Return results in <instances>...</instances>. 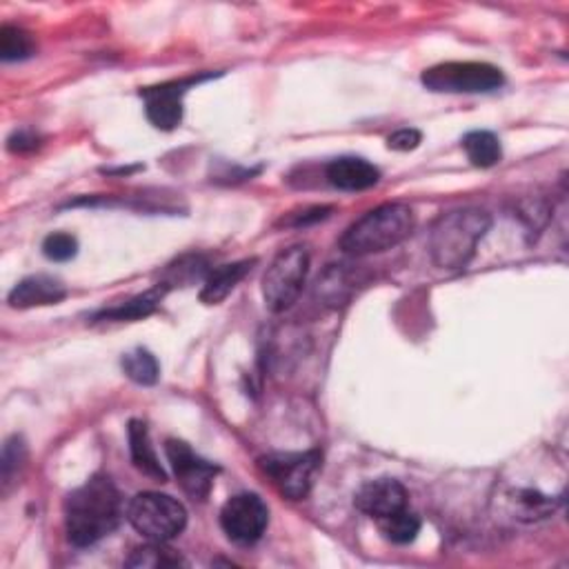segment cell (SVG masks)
<instances>
[{
    "instance_id": "cell-17",
    "label": "cell",
    "mask_w": 569,
    "mask_h": 569,
    "mask_svg": "<svg viewBox=\"0 0 569 569\" xmlns=\"http://www.w3.org/2000/svg\"><path fill=\"white\" fill-rule=\"evenodd\" d=\"M463 149H465L470 162L481 169H489V167L498 165L503 158L500 140L492 131H485V129L470 131L463 138Z\"/></svg>"
},
{
    "instance_id": "cell-12",
    "label": "cell",
    "mask_w": 569,
    "mask_h": 569,
    "mask_svg": "<svg viewBox=\"0 0 569 569\" xmlns=\"http://www.w3.org/2000/svg\"><path fill=\"white\" fill-rule=\"evenodd\" d=\"M325 176L336 189H343V192H362V189H369L381 180V169L365 158L340 156L327 162Z\"/></svg>"
},
{
    "instance_id": "cell-6",
    "label": "cell",
    "mask_w": 569,
    "mask_h": 569,
    "mask_svg": "<svg viewBox=\"0 0 569 569\" xmlns=\"http://www.w3.org/2000/svg\"><path fill=\"white\" fill-rule=\"evenodd\" d=\"M421 83L436 94H489L505 83L498 67L489 63H441L423 72Z\"/></svg>"
},
{
    "instance_id": "cell-21",
    "label": "cell",
    "mask_w": 569,
    "mask_h": 569,
    "mask_svg": "<svg viewBox=\"0 0 569 569\" xmlns=\"http://www.w3.org/2000/svg\"><path fill=\"white\" fill-rule=\"evenodd\" d=\"M123 371L138 386H154L160 376L158 360L147 349H134L123 356Z\"/></svg>"
},
{
    "instance_id": "cell-23",
    "label": "cell",
    "mask_w": 569,
    "mask_h": 569,
    "mask_svg": "<svg viewBox=\"0 0 569 569\" xmlns=\"http://www.w3.org/2000/svg\"><path fill=\"white\" fill-rule=\"evenodd\" d=\"M43 254H45L50 261H54V263L72 261V259L78 254V241H76V236L65 234V232L50 234V236L43 241Z\"/></svg>"
},
{
    "instance_id": "cell-14",
    "label": "cell",
    "mask_w": 569,
    "mask_h": 569,
    "mask_svg": "<svg viewBox=\"0 0 569 569\" xmlns=\"http://www.w3.org/2000/svg\"><path fill=\"white\" fill-rule=\"evenodd\" d=\"M127 439H129V454H131V461H134L136 470L143 472L145 476L158 481V483H165L167 474H165V470H162V465L156 456V450L151 445L147 425L143 421H129Z\"/></svg>"
},
{
    "instance_id": "cell-19",
    "label": "cell",
    "mask_w": 569,
    "mask_h": 569,
    "mask_svg": "<svg viewBox=\"0 0 569 569\" xmlns=\"http://www.w3.org/2000/svg\"><path fill=\"white\" fill-rule=\"evenodd\" d=\"M376 523H378V529H381V534L397 545L414 542L419 531H421V518L417 514H412L408 507L392 514V516L378 518Z\"/></svg>"
},
{
    "instance_id": "cell-11",
    "label": "cell",
    "mask_w": 569,
    "mask_h": 569,
    "mask_svg": "<svg viewBox=\"0 0 569 569\" xmlns=\"http://www.w3.org/2000/svg\"><path fill=\"white\" fill-rule=\"evenodd\" d=\"M408 500H410V494L405 485L394 478L367 481L360 485V489L354 496V505L373 520L405 509Z\"/></svg>"
},
{
    "instance_id": "cell-13",
    "label": "cell",
    "mask_w": 569,
    "mask_h": 569,
    "mask_svg": "<svg viewBox=\"0 0 569 569\" xmlns=\"http://www.w3.org/2000/svg\"><path fill=\"white\" fill-rule=\"evenodd\" d=\"M67 298V287L52 276L39 274L23 278L8 296V303L14 309H32V307H45V305H59Z\"/></svg>"
},
{
    "instance_id": "cell-7",
    "label": "cell",
    "mask_w": 569,
    "mask_h": 569,
    "mask_svg": "<svg viewBox=\"0 0 569 569\" xmlns=\"http://www.w3.org/2000/svg\"><path fill=\"white\" fill-rule=\"evenodd\" d=\"M320 461V452L312 450L301 454H270L261 459L259 465L283 496H287L289 500H303L314 485Z\"/></svg>"
},
{
    "instance_id": "cell-24",
    "label": "cell",
    "mask_w": 569,
    "mask_h": 569,
    "mask_svg": "<svg viewBox=\"0 0 569 569\" xmlns=\"http://www.w3.org/2000/svg\"><path fill=\"white\" fill-rule=\"evenodd\" d=\"M423 136L419 129H412V127H405V129H399L394 131L390 138H388V147L394 149V151H412L421 145Z\"/></svg>"
},
{
    "instance_id": "cell-22",
    "label": "cell",
    "mask_w": 569,
    "mask_h": 569,
    "mask_svg": "<svg viewBox=\"0 0 569 569\" xmlns=\"http://www.w3.org/2000/svg\"><path fill=\"white\" fill-rule=\"evenodd\" d=\"M25 461H28V445H25V441L21 436H12L6 443L3 461H0V467H3V489H6V494L10 492V485L21 474V470L25 467Z\"/></svg>"
},
{
    "instance_id": "cell-2",
    "label": "cell",
    "mask_w": 569,
    "mask_h": 569,
    "mask_svg": "<svg viewBox=\"0 0 569 569\" xmlns=\"http://www.w3.org/2000/svg\"><path fill=\"white\" fill-rule=\"evenodd\" d=\"M417 214L405 203H386L367 212L340 239V250L349 256H369L394 250L414 230Z\"/></svg>"
},
{
    "instance_id": "cell-1",
    "label": "cell",
    "mask_w": 569,
    "mask_h": 569,
    "mask_svg": "<svg viewBox=\"0 0 569 569\" xmlns=\"http://www.w3.org/2000/svg\"><path fill=\"white\" fill-rule=\"evenodd\" d=\"M123 518V500L107 476H92L65 498V529L76 547H89L114 534Z\"/></svg>"
},
{
    "instance_id": "cell-4",
    "label": "cell",
    "mask_w": 569,
    "mask_h": 569,
    "mask_svg": "<svg viewBox=\"0 0 569 569\" xmlns=\"http://www.w3.org/2000/svg\"><path fill=\"white\" fill-rule=\"evenodd\" d=\"M129 525L147 540L167 542L182 534L187 525V509L182 503L160 492H140L127 505Z\"/></svg>"
},
{
    "instance_id": "cell-16",
    "label": "cell",
    "mask_w": 569,
    "mask_h": 569,
    "mask_svg": "<svg viewBox=\"0 0 569 569\" xmlns=\"http://www.w3.org/2000/svg\"><path fill=\"white\" fill-rule=\"evenodd\" d=\"M167 285L160 283L156 285L154 289L127 301L125 305H118V307H112V309H103L96 320H136V318H145L149 316L162 301V296L167 294Z\"/></svg>"
},
{
    "instance_id": "cell-10",
    "label": "cell",
    "mask_w": 569,
    "mask_h": 569,
    "mask_svg": "<svg viewBox=\"0 0 569 569\" xmlns=\"http://www.w3.org/2000/svg\"><path fill=\"white\" fill-rule=\"evenodd\" d=\"M199 81L201 78L173 81V83L143 89L140 96L145 98V112H147L149 123L162 131L176 129L182 120V96H185L187 87H192Z\"/></svg>"
},
{
    "instance_id": "cell-8",
    "label": "cell",
    "mask_w": 569,
    "mask_h": 569,
    "mask_svg": "<svg viewBox=\"0 0 569 569\" xmlns=\"http://www.w3.org/2000/svg\"><path fill=\"white\" fill-rule=\"evenodd\" d=\"M270 525V509L259 494H236L221 509V527L230 540L254 545Z\"/></svg>"
},
{
    "instance_id": "cell-5",
    "label": "cell",
    "mask_w": 569,
    "mask_h": 569,
    "mask_svg": "<svg viewBox=\"0 0 569 569\" xmlns=\"http://www.w3.org/2000/svg\"><path fill=\"white\" fill-rule=\"evenodd\" d=\"M309 274V252L303 245L283 250L263 276V298L270 312L281 314L289 309L307 281Z\"/></svg>"
},
{
    "instance_id": "cell-25",
    "label": "cell",
    "mask_w": 569,
    "mask_h": 569,
    "mask_svg": "<svg viewBox=\"0 0 569 569\" xmlns=\"http://www.w3.org/2000/svg\"><path fill=\"white\" fill-rule=\"evenodd\" d=\"M41 147V136L30 129H19L8 138V149L14 154H28Z\"/></svg>"
},
{
    "instance_id": "cell-20",
    "label": "cell",
    "mask_w": 569,
    "mask_h": 569,
    "mask_svg": "<svg viewBox=\"0 0 569 569\" xmlns=\"http://www.w3.org/2000/svg\"><path fill=\"white\" fill-rule=\"evenodd\" d=\"M178 565H185V558L158 540H149L147 545L134 549L131 556L127 558V567L158 569V567H178Z\"/></svg>"
},
{
    "instance_id": "cell-18",
    "label": "cell",
    "mask_w": 569,
    "mask_h": 569,
    "mask_svg": "<svg viewBox=\"0 0 569 569\" xmlns=\"http://www.w3.org/2000/svg\"><path fill=\"white\" fill-rule=\"evenodd\" d=\"M36 54V43L30 32L17 25H3L0 30V59L6 63L28 61Z\"/></svg>"
},
{
    "instance_id": "cell-9",
    "label": "cell",
    "mask_w": 569,
    "mask_h": 569,
    "mask_svg": "<svg viewBox=\"0 0 569 569\" xmlns=\"http://www.w3.org/2000/svg\"><path fill=\"white\" fill-rule=\"evenodd\" d=\"M165 454L182 492L194 500H206L214 487L219 467L201 459L187 443L176 439H169L165 443Z\"/></svg>"
},
{
    "instance_id": "cell-15",
    "label": "cell",
    "mask_w": 569,
    "mask_h": 569,
    "mask_svg": "<svg viewBox=\"0 0 569 569\" xmlns=\"http://www.w3.org/2000/svg\"><path fill=\"white\" fill-rule=\"evenodd\" d=\"M254 263L256 261L252 259V261H239V263H230V265L214 270L206 278V285L201 289V303H206V305L223 303L234 292V287L250 274Z\"/></svg>"
},
{
    "instance_id": "cell-3",
    "label": "cell",
    "mask_w": 569,
    "mask_h": 569,
    "mask_svg": "<svg viewBox=\"0 0 569 569\" xmlns=\"http://www.w3.org/2000/svg\"><path fill=\"white\" fill-rule=\"evenodd\" d=\"M492 228V217L476 208L443 214L430 234L432 261L441 270H463L474 259L478 243Z\"/></svg>"
}]
</instances>
